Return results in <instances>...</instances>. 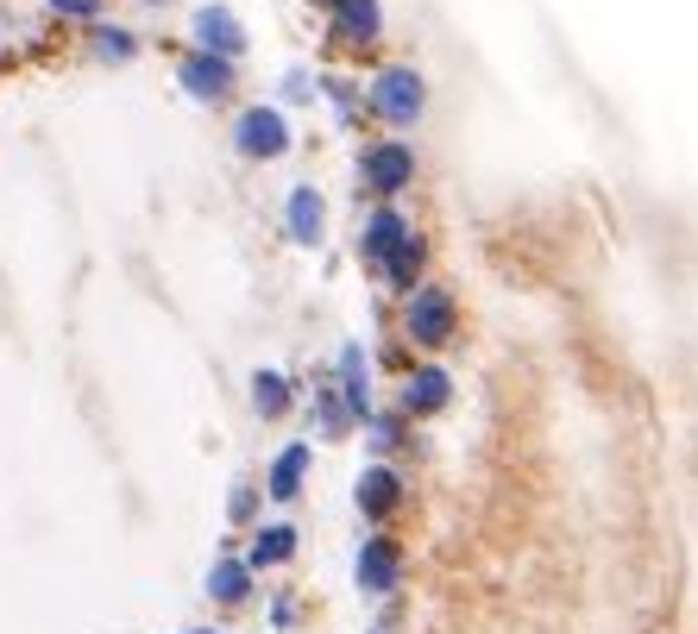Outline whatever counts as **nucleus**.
I'll return each mask as SVG.
<instances>
[{"label": "nucleus", "mask_w": 698, "mask_h": 634, "mask_svg": "<svg viewBox=\"0 0 698 634\" xmlns=\"http://www.w3.org/2000/svg\"><path fill=\"white\" fill-rule=\"evenodd\" d=\"M253 509H258L253 490H233V497H227V516H233V521H253Z\"/></svg>", "instance_id": "20"}, {"label": "nucleus", "mask_w": 698, "mask_h": 634, "mask_svg": "<svg viewBox=\"0 0 698 634\" xmlns=\"http://www.w3.org/2000/svg\"><path fill=\"white\" fill-rule=\"evenodd\" d=\"M126 51H133V39H126V32H114V25H107V32H101V58H126Z\"/></svg>", "instance_id": "22"}, {"label": "nucleus", "mask_w": 698, "mask_h": 634, "mask_svg": "<svg viewBox=\"0 0 698 634\" xmlns=\"http://www.w3.org/2000/svg\"><path fill=\"white\" fill-rule=\"evenodd\" d=\"M422 101H428V89H422V76L409 70V63H390L384 76L371 82V107L384 119H397V126H409V119L422 114Z\"/></svg>", "instance_id": "2"}, {"label": "nucleus", "mask_w": 698, "mask_h": 634, "mask_svg": "<svg viewBox=\"0 0 698 634\" xmlns=\"http://www.w3.org/2000/svg\"><path fill=\"white\" fill-rule=\"evenodd\" d=\"M340 7V32H347L352 44L378 39V0H333Z\"/></svg>", "instance_id": "17"}, {"label": "nucleus", "mask_w": 698, "mask_h": 634, "mask_svg": "<svg viewBox=\"0 0 698 634\" xmlns=\"http://www.w3.org/2000/svg\"><path fill=\"white\" fill-rule=\"evenodd\" d=\"M390 578H397V553H390V540L378 534V540H366V547H359V591L384 596Z\"/></svg>", "instance_id": "8"}, {"label": "nucleus", "mask_w": 698, "mask_h": 634, "mask_svg": "<svg viewBox=\"0 0 698 634\" xmlns=\"http://www.w3.org/2000/svg\"><path fill=\"white\" fill-rule=\"evenodd\" d=\"M302 478H309V446H290V453L271 465V490H265V497H277V502L302 497Z\"/></svg>", "instance_id": "14"}, {"label": "nucleus", "mask_w": 698, "mask_h": 634, "mask_svg": "<svg viewBox=\"0 0 698 634\" xmlns=\"http://www.w3.org/2000/svg\"><path fill=\"white\" fill-rule=\"evenodd\" d=\"M446 396H453V384H446V371H415L409 377V389H403V408L409 415H434V408H446Z\"/></svg>", "instance_id": "11"}, {"label": "nucleus", "mask_w": 698, "mask_h": 634, "mask_svg": "<svg viewBox=\"0 0 698 634\" xmlns=\"http://www.w3.org/2000/svg\"><path fill=\"white\" fill-rule=\"evenodd\" d=\"M290 553H296V528L290 521H271V528H258L253 534V559H246V565H253V572L258 565H284Z\"/></svg>", "instance_id": "13"}, {"label": "nucleus", "mask_w": 698, "mask_h": 634, "mask_svg": "<svg viewBox=\"0 0 698 634\" xmlns=\"http://www.w3.org/2000/svg\"><path fill=\"white\" fill-rule=\"evenodd\" d=\"M453 321H460V308H453V295H446L441 283H428V289H415V302H409V314H403V333L415 340V346H446L453 340Z\"/></svg>", "instance_id": "1"}, {"label": "nucleus", "mask_w": 698, "mask_h": 634, "mask_svg": "<svg viewBox=\"0 0 698 634\" xmlns=\"http://www.w3.org/2000/svg\"><path fill=\"white\" fill-rule=\"evenodd\" d=\"M284 227H290L296 246H315V239H321V189L302 183V189L290 195V208H284Z\"/></svg>", "instance_id": "7"}, {"label": "nucleus", "mask_w": 698, "mask_h": 634, "mask_svg": "<svg viewBox=\"0 0 698 634\" xmlns=\"http://www.w3.org/2000/svg\"><path fill=\"white\" fill-rule=\"evenodd\" d=\"M253 403H258V415H265V422H277V415L290 408V377H277V371H258V377H253Z\"/></svg>", "instance_id": "18"}, {"label": "nucleus", "mask_w": 698, "mask_h": 634, "mask_svg": "<svg viewBox=\"0 0 698 634\" xmlns=\"http://www.w3.org/2000/svg\"><path fill=\"white\" fill-rule=\"evenodd\" d=\"M189 32H195V44H202V58L233 63L239 51H246V25L233 20V7H202V13L189 20Z\"/></svg>", "instance_id": "3"}, {"label": "nucleus", "mask_w": 698, "mask_h": 634, "mask_svg": "<svg viewBox=\"0 0 698 634\" xmlns=\"http://www.w3.org/2000/svg\"><path fill=\"white\" fill-rule=\"evenodd\" d=\"M359 509H366L371 521H378V516H390V509H397V471L371 465L366 478H359Z\"/></svg>", "instance_id": "15"}, {"label": "nucleus", "mask_w": 698, "mask_h": 634, "mask_svg": "<svg viewBox=\"0 0 698 634\" xmlns=\"http://www.w3.org/2000/svg\"><path fill=\"white\" fill-rule=\"evenodd\" d=\"M227 82H233V63H220V58H202V51H195V58L183 63V89L202 95V101L227 95Z\"/></svg>", "instance_id": "9"}, {"label": "nucleus", "mask_w": 698, "mask_h": 634, "mask_svg": "<svg viewBox=\"0 0 698 634\" xmlns=\"http://www.w3.org/2000/svg\"><path fill=\"white\" fill-rule=\"evenodd\" d=\"M233 138H239L246 157H284L290 152V119L277 114V107H253V114H239Z\"/></svg>", "instance_id": "4"}, {"label": "nucleus", "mask_w": 698, "mask_h": 634, "mask_svg": "<svg viewBox=\"0 0 698 634\" xmlns=\"http://www.w3.org/2000/svg\"><path fill=\"white\" fill-rule=\"evenodd\" d=\"M189 634H214V628H189Z\"/></svg>", "instance_id": "23"}, {"label": "nucleus", "mask_w": 698, "mask_h": 634, "mask_svg": "<svg viewBox=\"0 0 698 634\" xmlns=\"http://www.w3.org/2000/svg\"><path fill=\"white\" fill-rule=\"evenodd\" d=\"M378 446H403V422H397V415H378Z\"/></svg>", "instance_id": "21"}, {"label": "nucleus", "mask_w": 698, "mask_h": 634, "mask_svg": "<svg viewBox=\"0 0 698 634\" xmlns=\"http://www.w3.org/2000/svg\"><path fill=\"white\" fill-rule=\"evenodd\" d=\"M403 239H409V220L397 208H378V214H371V227H366V258H371V264H384Z\"/></svg>", "instance_id": "10"}, {"label": "nucleus", "mask_w": 698, "mask_h": 634, "mask_svg": "<svg viewBox=\"0 0 698 634\" xmlns=\"http://www.w3.org/2000/svg\"><path fill=\"white\" fill-rule=\"evenodd\" d=\"M51 13H63V20H95L101 0H51Z\"/></svg>", "instance_id": "19"}, {"label": "nucleus", "mask_w": 698, "mask_h": 634, "mask_svg": "<svg viewBox=\"0 0 698 634\" xmlns=\"http://www.w3.org/2000/svg\"><path fill=\"white\" fill-rule=\"evenodd\" d=\"M340 396H347L352 422H366V415H371V377H366V352H359V346L340 352Z\"/></svg>", "instance_id": "6"}, {"label": "nucleus", "mask_w": 698, "mask_h": 634, "mask_svg": "<svg viewBox=\"0 0 698 634\" xmlns=\"http://www.w3.org/2000/svg\"><path fill=\"white\" fill-rule=\"evenodd\" d=\"M208 596L214 603H246V596H253V565H246V559H220L208 572Z\"/></svg>", "instance_id": "12"}, {"label": "nucleus", "mask_w": 698, "mask_h": 634, "mask_svg": "<svg viewBox=\"0 0 698 634\" xmlns=\"http://www.w3.org/2000/svg\"><path fill=\"white\" fill-rule=\"evenodd\" d=\"M409 176H415V157H409V145H397V138H390V145H378V152L366 157V183L378 195H397Z\"/></svg>", "instance_id": "5"}, {"label": "nucleus", "mask_w": 698, "mask_h": 634, "mask_svg": "<svg viewBox=\"0 0 698 634\" xmlns=\"http://www.w3.org/2000/svg\"><path fill=\"white\" fill-rule=\"evenodd\" d=\"M422 251H428V239H415V232H409L403 246L384 258V283L390 289H415V277H422Z\"/></svg>", "instance_id": "16"}]
</instances>
